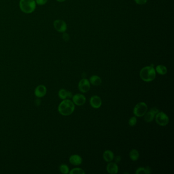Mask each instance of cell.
Returning <instances> with one entry per match:
<instances>
[{"mask_svg":"<svg viewBox=\"0 0 174 174\" xmlns=\"http://www.w3.org/2000/svg\"><path fill=\"white\" fill-rule=\"evenodd\" d=\"M75 110V104L71 100L69 99L63 100L58 107V110L60 114L64 116L71 115Z\"/></svg>","mask_w":174,"mask_h":174,"instance_id":"6da1fadb","label":"cell"},{"mask_svg":"<svg viewBox=\"0 0 174 174\" xmlns=\"http://www.w3.org/2000/svg\"><path fill=\"white\" fill-rule=\"evenodd\" d=\"M139 75L140 77L143 81L146 82H151L156 77V71L154 67L147 66L141 69Z\"/></svg>","mask_w":174,"mask_h":174,"instance_id":"7a4b0ae2","label":"cell"},{"mask_svg":"<svg viewBox=\"0 0 174 174\" xmlns=\"http://www.w3.org/2000/svg\"><path fill=\"white\" fill-rule=\"evenodd\" d=\"M36 4L34 0H20V9L25 13H31L35 9Z\"/></svg>","mask_w":174,"mask_h":174,"instance_id":"3957f363","label":"cell"},{"mask_svg":"<svg viewBox=\"0 0 174 174\" xmlns=\"http://www.w3.org/2000/svg\"><path fill=\"white\" fill-rule=\"evenodd\" d=\"M148 111V106L144 102H140L135 105L133 109V113L137 117H142Z\"/></svg>","mask_w":174,"mask_h":174,"instance_id":"277c9868","label":"cell"},{"mask_svg":"<svg viewBox=\"0 0 174 174\" xmlns=\"http://www.w3.org/2000/svg\"><path fill=\"white\" fill-rule=\"evenodd\" d=\"M155 121L160 126H166L169 123L168 116L163 112L159 111L155 115Z\"/></svg>","mask_w":174,"mask_h":174,"instance_id":"5b68a950","label":"cell"},{"mask_svg":"<svg viewBox=\"0 0 174 174\" xmlns=\"http://www.w3.org/2000/svg\"><path fill=\"white\" fill-rule=\"evenodd\" d=\"M90 87L91 85L88 79L85 78L81 80L78 84L79 91L83 93H86L89 91Z\"/></svg>","mask_w":174,"mask_h":174,"instance_id":"8992f818","label":"cell"},{"mask_svg":"<svg viewBox=\"0 0 174 174\" xmlns=\"http://www.w3.org/2000/svg\"><path fill=\"white\" fill-rule=\"evenodd\" d=\"M53 25L56 30L59 32L64 33L67 29V25L66 23L62 20H55L54 22Z\"/></svg>","mask_w":174,"mask_h":174,"instance_id":"52a82bcc","label":"cell"},{"mask_svg":"<svg viewBox=\"0 0 174 174\" xmlns=\"http://www.w3.org/2000/svg\"><path fill=\"white\" fill-rule=\"evenodd\" d=\"M72 98L74 104L77 106H82L85 104L86 101L85 96L82 94H76L73 96Z\"/></svg>","mask_w":174,"mask_h":174,"instance_id":"ba28073f","label":"cell"},{"mask_svg":"<svg viewBox=\"0 0 174 174\" xmlns=\"http://www.w3.org/2000/svg\"><path fill=\"white\" fill-rule=\"evenodd\" d=\"M90 104L93 108L98 109L102 105V100L99 96L93 95L90 99Z\"/></svg>","mask_w":174,"mask_h":174,"instance_id":"9c48e42d","label":"cell"},{"mask_svg":"<svg viewBox=\"0 0 174 174\" xmlns=\"http://www.w3.org/2000/svg\"><path fill=\"white\" fill-rule=\"evenodd\" d=\"M47 93V88L44 85H40L36 87L34 94L37 98H40L44 97Z\"/></svg>","mask_w":174,"mask_h":174,"instance_id":"30bf717a","label":"cell"},{"mask_svg":"<svg viewBox=\"0 0 174 174\" xmlns=\"http://www.w3.org/2000/svg\"><path fill=\"white\" fill-rule=\"evenodd\" d=\"M107 172L110 174H117L119 172V167L115 162H110L106 167Z\"/></svg>","mask_w":174,"mask_h":174,"instance_id":"8fae6325","label":"cell"},{"mask_svg":"<svg viewBox=\"0 0 174 174\" xmlns=\"http://www.w3.org/2000/svg\"><path fill=\"white\" fill-rule=\"evenodd\" d=\"M70 163L74 166H79L82 163V158L78 155H73L69 157Z\"/></svg>","mask_w":174,"mask_h":174,"instance_id":"7c38bea8","label":"cell"},{"mask_svg":"<svg viewBox=\"0 0 174 174\" xmlns=\"http://www.w3.org/2000/svg\"><path fill=\"white\" fill-rule=\"evenodd\" d=\"M103 157L105 161L108 162L112 161L115 158L113 153L110 150L105 151L103 153Z\"/></svg>","mask_w":174,"mask_h":174,"instance_id":"4fadbf2b","label":"cell"},{"mask_svg":"<svg viewBox=\"0 0 174 174\" xmlns=\"http://www.w3.org/2000/svg\"><path fill=\"white\" fill-rule=\"evenodd\" d=\"M89 82L94 86H99L102 83V79L98 76L93 75L89 79Z\"/></svg>","mask_w":174,"mask_h":174,"instance_id":"5bb4252c","label":"cell"},{"mask_svg":"<svg viewBox=\"0 0 174 174\" xmlns=\"http://www.w3.org/2000/svg\"><path fill=\"white\" fill-rule=\"evenodd\" d=\"M156 115H155L152 111L150 110L148 112H146V113L144 115V121L147 123H150L153 121Z\"/></svg>","mask_w":174,"mask_h":174,"instance_id":"9a60e30c","label":"cell"},{"mask_svg":"<svg viewBox=\"0 0 174 174\" xmlns=\"http://www.w3.org/2000/svg\"><path fill=\"white\" fill-rule=\"evenodd\" d=\"M129 156L131 159L132 161H137L139 157V153L136 149H132L130 152Z\"/></svg>","mask_w":174,"mask_h":174,"instance_id":"2e32d148","label":"cell"},{"mask_svg":"<svg viewBox=\"0 0 174 174\" xmlns=\"http://www.w3.org/2000/svg\"><path fill=\"white\" fill-rule=\"evenodd\" d=\"M155 71H156L157 73L161 75H164L165 74H166L168 71L166 67L163 65H157L156 67Z\"/></svg>","mask_w":174,"mask_h":174,"instance_id":"e0dca14e","label":"cell"},{"mask_svg":"<svg viewBox=\"0 0 174 174\" xmlns=\"http://www.w3.org/2000/svg\"><path fill=\"white\" fill-rule=\"evenodd\" d=\"M68 91L64 89H61L58 92V95L60 99L62 100H65L67 98Z\"/></svg>","mask_w":174,"mask_h":174,"instance_id":"ac0fdd59","label":"cell"},{"mask_svg":"<svg viewBox=\"0 0 174 174\" xmlns=\"http://www.w3.org/2000/svg\"><path fill=\"white\" fill-rule=\"evenodd\" d=\"M60 171L64 174H67L69 173V168L68 167L67 165L65 164H62L60 166Z\"/></svg>","mask_w":174,"mask_h":174,"instance_id":"d6986e66","label":"cell"},{"mask_svg":"<svg viewBox=\"0 0 174 174\" xmlns=\"http://www.w3.org/2000/svg\"><path fill=\"white\" fill-rule=\"evenodd\" d=\"M70 174H84L85 173L84 170L81 168H74L72 169L69 172Z\"/></svg>","mask_w":174,"mask_h":174,"instance_id":"ffe728a7","label":"cell"},{"mask_svg":"<svg viewBox=\"0 0 174 174\" xmlns=\"http://www.w3.org/2000/svg\"><path fill=\"white\" fill-rule=\"evenodd\" d=\"M137 118L136 117H132L129 120V125L130 126H134L137 124Z\"/></svg>","mask_w":174,"mask_h":174,"instance_id":"44dd1931","label":"cell"},{"mask_svg":"<svg viewBox=\"0 0 174 174\" xmlns=\"http://www.w3.org/2000/svg\"><path fill=\"white\" fill-rule=\"evenodd\" d=\"M135 173L137 174H146V170L144 168H139L137 169Z\"/></svg>","mask_w":174,"mask_h":174,"instance_id":"7402d4cb","label":"cell"},{"mask_svg":"<svg viewBox=\"0 0 174 174\" xmlns=\"http://www.w3.org/2000/svg\"><path fill=\"white\" fill-rule=\"evenodd\" d=\"M47 0H36L35 2L36 4L39 5H44L47 3Z\"/></svg>","mask_w":174,"mask_h":174,"instance_id":"603a6c76","label":"cell"},{"mask_svg":"<svg viewBox=\"0 0 174 174\" xmlns=\"http://www.w3.org/2000/svg\"><path fill=\"white\" fill-rule=\"evenodd\" d=\"M147 1L148 0H134L135 3L139 5H142L146 4L147 2Z\"/></svg>","mask_w":174,"mask_h":174,"instance_id":"cb8c5ba5","label":"cell"},{"mask_svg":"<svg viewBox=\"0 0 174 174\" xmlns=\"http://www.w3.org/2000/svg\"><path fill=\"white\" fill-rule=\"evenodd\" d=\"M62 37H63V40H64L65 41H67V40H69V36L67 33H64L63 34Z\"/></svg>","mask_w":174,"mask_h":174,"instance_id":"d4e9b609","label":"cell"},{"mask_svg":"<svg viewBox=\"0 0 174 174\" xmlns=\"http://www.w3.org/2000/svg\"><path fill=\"white\" fill-rule=\"evenodd\" d=\"M151 111H152L154 113L155 115H156L157 113L159 111V110H158L157 108H151L150 110Z\"/></svg>","mask_w":174,"mask_h":174,"instance_id":"484cf974","label":"cell"},{"mask_svg":"<svg viewBox=\"0 0 174 174\" xmlns=\"http://www.w3.org/2000/svg\"><path fill=\"white\" fill-rule=\"evenodd\" d=\"M146 174H150L152 172L151 168L149 166H146Z\"/></svg>","mask_w":174,"mask_h":174,"instance_id":"4316f807","label":"cell"},{"mask_svg":"<svg viewBox=\"0 0 174 174\" xmlns=\"http://www.w3.org/2000/svg\"><path fill=\"white\" fill-rule=\"evenodd\" d=\"M121 160V157L120 156H117L115 158V161L117 163H119Z\"/></svg>","mask_w":174,"mask_h":174,"instance_id":"83f0119b","label":"cell"},{"mask_svg":"<svg viewBox=\"0 0 174 174\" xmlns=\"http://www.w3.org/2000/svg\"><path fill=\"white\" fill-rule=\"evenodd\" d=\"M73 97V94L71 93V92L68 91V94H67V98H71Z\"/></svg>","mask_w":174,"mask_h":174,"instance_id":"f1b7e54d","label":"cell"},{"mask_svg":"<svg viewBox=\"0 0 174 174\" xmlns=\"http://www.w3.org/2000/svg\"><path fill=\"white\" fill-rule=\"evenodd\" d=\"M57 1L58 2H64L66 0H57Z\"/></svg>","mask_w":174,"mask_h":174,"instance_id":"f546056e","label":"cell"}]
</instances>
